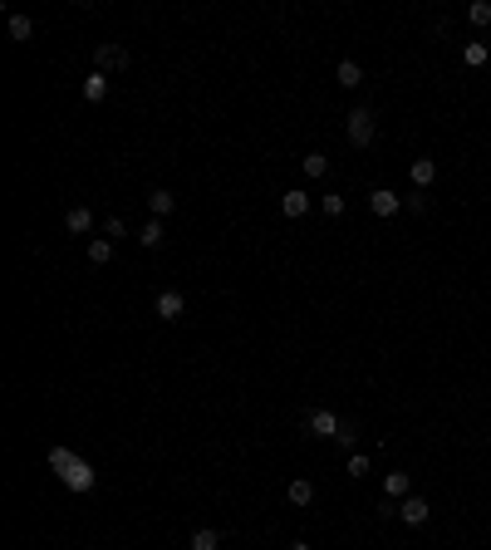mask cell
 I'll return each instance as SVG.
<instances>
[{
	"label": "cell",
	"instance_id": "1",
	"mask_svg": "<svg viewBox=\"0 0 491 550\" xmlns=\"http://www.w3.org/2000/svg\"><path fill=\"white\" fill-rule=\"evenodd\" d=\"M49 467H54V477H59L69 491H94V467H89L79 452H69V447H49Z\"/></svg>",
	"mask_w": 491,
	"mask_h": 550
},
{
	"label": "cell",
	"instance_id": "2",
	"mask_svg": "<svg viewBox=\"0 0 491 550\" xmlns=\"http://www.w3.org/2000/svg\"><path fill=\"white\" fill-rule=\"evenodd\" d=\"M344 128H349V143H354V148H369V143H374V109H349V123H344Z\"/></svg>",
	"mask_w": 491,
	"mask_h": 550
},
{
	"label": "cell",
	"instance_id": "3",
	"mask_svg": "<svg viewBox=\"0 0 491 550\" xmlns=\"http://www.w3.org/2000/svg\"><path fill=\"white\" fill-rule=\"evenodd\" d=\"M182 310H187V300H182V290H162L158 295V320H182Z\"/></svg>",
	"mask_w": 491,
	"mask_h": 550
},
{
	"label": "cell",
	"instance_id": "4",
	"mask_svg": "<svg viewBox=\"0 0 491 550\" xmlns=\"http://www.w3.org/2000/svg\"><path fill=\"white\" fill-rule=\"evenodd\" d=\"M304 428H309V433H314V438H339V418H334V413H329V408H314V413H309V423H304Z\"/></svg>",
	"mask_w": 491,
	"mask_h": 550
},
{
	"label": "cell",
	"instance_id": "5",
	"mask_svg": "<svg viewBox=\"0 0 491 550\" xmlns=\"http://www.w3.org/2000/svg\"><path fill=\"white\" fill-rule=\"evenodd\" d=\"M427 516H432V511H427L422 496H403V506H398V521H403V526H422Z\"/></svg>",
	"mask_w": 491,
	"mask_h": 550
},
{
	"label": "cell",
	"instance_id": "6",
	"mask_svg": "<svg viewBox=\"0 0 491 550\" xmlns=\"http://www.w3.org/2000/svg\"><path fill=\"white\" fill-rule=\"evenodd\" d=\"M94 59H98L103 74H108V69H128V49H123V44H98Z\"/></svg>",
	"mask_w": 491,
	"mask_h": 550
},
{
	"label": "cell",
	"instance_id": "7",
	"mask_svg": "<svg viewBox=\"0 0 491 550\" xmlns=\"http://www.w3.org/2000/svg\"><path fill=\"white\" fill-rule=\"evenodd\" d=\"M369 212H374V217H398V212H403V202H398V192L379 187V192L369 197Z\"/></svg>",
	"mask_w": 491,
	"mask_h": 550
},
{
	"label": "cell",
	"instance_id": "8",
	"mask_svg": "<svg viewBox=\"0 0 491 550\" xmlns=\"http://www.w3.org/2000/svg\"><path fill=\"white\" fill-rule=\"evenodd\" d=\"M408 177H413V187H418V192H427V187L437 182V162H432V157H418V162L408 167Z\"/></svg>",
	"mask_w": 491,
	"mask_h": 550
},
{
	"label": "cell",
	"instance_id": "9",
	"mask_svg": "<svg viewBox=\"0 0 491 550\" xmlns=\"http://www.w3.org/2000/svg\"><path fill=\"white\" fill-rule=\"evenodd\" d=\"M84 99H89V104H103V99H108V74H103V69H94V74L84 79Z\"/></svg>",
	"mask_w": 491,
	"mask_h": 550
},
{
	"label": "cell",
	"instance_id": "10",
	"mask_svg": "<svg viewBox=\"0 0 491 550\" xmlns=\"http://www.w3.org/2000/svg\"><path fill=\"white\" fill-rule=\"evenodd\" d=\"M280 212H285L290 221H295V217H304V212H309V197L295 187V192H285V197H280Z\"/></svg>",
	"mask_w": 491,
	"mask_h": 550
},
{
	"label": "cell",
	"instance_id": "11",
	"mask_svg": "<svg viewBox=\"0 0 491 550\" xmlns=\"http://www.w3.org/2000/svg\"><path fill=\"white\" fill-rule=\"evenodd\" d=\"M148 207H153V217L162 221V217H167V212H172V207H177V197H172V192H167V187H158V192H153V197H148Z\"/></svg>",
	"mask_w": 491,
	"mask_h": 550
},
{
	"label": "cell",
	"instance_id": "12",
	"mask_svg": "<svg viewBox=\"0 0 491 550\" xmlns=\"http://www.w3.org/2000/svg\"><path fill=\"white\" fill-rule=\"evenodd\" d=\"M162 241H167V231H162V221H158V217L138 231V246H148V251H153V246H162Z\"/></svg>",
	"mask_w": 491,
	"mask_h": 550
},
{
	"label": "cell",
	"instance_id": "13",
	"mask_svg": "<svg viewBox=\"0 0 491 550\" xmlns=\"http://www.w3.org/2000/svg\"><path fill=\"white\" fill-rule=\"evenodd\" d=\"M64 226H69V231H89V226H94V212H89V207H69V212H64Z\"/></svg>",
	"mask_w": 491,
	"mask_h": 550
},
{
	"label": "cell",
	"instance_id": "14",
	"mask_svg": "<svg viewBox=\"0 0 491 550\" xmlns=\"http://www.w3.org/2000/svg\"><path fill=\"white\" fill-rule=\"evenodd\" d=\"M339 84H344V89H359V84H364V69H359L354 59H339Z\"/></svg>",
	"mask_w": 491,
	"mask_h": 550
},
{
	"label": "cell",
	"instance_id": "15",
	"mask_svg": "<svg viewBox=\"0 0 491 550\" xmlns=\"http://www.w3.org/2000/svg\"><path fill=\"white\" fill-rule=\"evenodd\" d=\"M89 261H94V265H108V261H113V241H108V236L89 241Z\"/></svg>",
	"mask_w": 491,
	"mask_h": 550
},
{
	"label": "cell",
	"instance_id": "16",
	"mask_svg": "<svg viewBox=\"0 0 491 550\" xmlns=\"http://www.w3.org/2000/svg\"><path fill=\"white\" fill-rule=\"evenodd\" d=\"M30 35H35V25H30L25 15H10V40H15V44H30Z\"/></svg>",
	"mask_w": 491,
	"mask_h": 550
},
{
	"label": "cell",
	"instance_id": "17",
	"mask_svg": "<svg viewBox=\"0 0 491 550\" xmlns=\"http://www.w3.org/2000/svg\"><path fill=\"white\" fill-rule=\"evenodd\" d=\"M192 550H221V531H211V526H201L192 536Z\"/></svg>",
	"mask_w": 491,
	"mask_h": 550
},
{
	"label": "cell",
	"instance_id": "18",
	"mask_svg": "<svg viewBox=\"0 0 491 550\" xmlns=\"http://www.w3.org/2000/svg\"><path fill=\"white\" fill-rule=\"evenodd\" d=\"M384 491H389L393 501H403V496H408V472H389V482H384Z\"/></svg>",
	"mask_w": 491,
	"mask_h": 550
},
{
	"label": "cell",
	"instance_id": "19",
	"mask_svg": "<svg viewBox=\"0 0 491 550\" xmlns=\"http://www.w3.org/2000/svg\"><path fill=\"white\" fill-rule=\"evenodd\" d=\"M290 501H295V506H309V501H314V486H309L304 477H300V482H290Z\"/></svg>",
	"mask_w": 491,
	"mask_h": 550
},
{
	"label": "cell",
	"instance_id": "20",
	"mask_svg": "<svg viewBox=\"0 0 491 550\" xmlns=\"http://www.w3.org/2000/svg\"><path fill=\"white\" fill-rule=\"evenodd\" d=\"M462 59H467L472 69H482V64H487V44H482V40H472V44L462 49Z\"/></svg>",
	"mask_w": 491,
	"mask_h": 550
},
{
	"label": "cell",
	"instance_id": "21",
	"mask_svg": "<svg viewBox=\"0 0 491 550\" xmlns=\"http://www.w3.org/2000/svg\"><path fill=\"white\" fill-rule=\"evenodd\" d=\"M324 172H329V157H324V153H309V157H304V177H324Z\"/></svg>",
	"mask_w": 491,
	"mask_h": 550
},
{
	"label": "cell",
	"instance_id": "22",
	"mask_svg": "<svg viewBox=\"0 0 491 550\" xmlns=\"http://www.w3.org/2000/svg\"><path fill=\"white\" fill-rule=\"evenodd\" d=\"M319 212H324V217H344V197H339V192H324V197H319Z\"/></svg>",
	"mask_w": 491,
	"mask_h": 550
},
{
	"label": "cell",
	"instance_id": "23",
	"mask_svg": "<svg viewBox=\"0 0 491 550\" xmlns=\"http://www.w3.org/2000/svg\"><path fill=\"white\" fill-rule=\"evenodd\" d=\"M467 20H472V25H491V5L487 0H477V5L467 10Z\"/></svg>",
	"mask_w": 491,
	"mask_h": 550
},
{
	"label": "cell",
	"instance_id": "24",
	"mask_svg": "<svg viewBox=\"0 0 491 550\" xmlns=\"http://www.w3.org/2000/svg\"><path fill=\"white\" fill-rule=\"evenodd\" d=\"M344 472H349V477H369V457H364V452H354V457H349V467H344Z\"/></svg>",
	"mask_w": 491,
	"mask_h": 550
},
{
	"label": "cell",
	"instance_id": "25",
	"mask_svg": "<svg viewBox=\"0 0 491 550\" xmlns=\"http://www.w3.org/2000/svg\"><path fill=\"white\" fill-rule=\"evenodd\" d=\"M354 438H359V433H354V423H339V438H334V442H339V447H349Z\"/></svg>",
	"mask_w": 491,
	"mask_h": 550
},
{
	"label": "cell",
	"instance_id": "26",
	"mask_svg": "<svg viewBox=\"0 0 491 550\" xmlns=\"http://www.w3.org/2000/svg\"><path fill=\"white\" fill-rule=\"evenodd\" d=\"M103 236H108V241H118V236H123V221H118V217H108V226H103Z\"/></svg>",
	"mask_w": 491,
	"mask_h": 550
},
{
	"label": "cell",
	"instance_id": "27",
	"mask_svg": "<svg viewBox=\"0 0 491 550\" xmlns=\"http://www.w3.org/2000/svg\"><path fill=\"white\" fill-rule=\"evenodd\" d=\"M290 550H309V546H304V541H295V546H290Z\"/></svg>",
	"mask_w": 491,
	"mask_h": 550
}]
</instances>
